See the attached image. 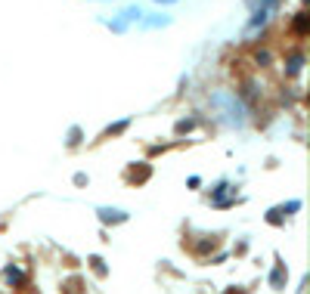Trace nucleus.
<instances>
[{"mask_svg":"<svg viewBox=\"0 0 310 294\" xmlns=\"http://www.w3.org/2000/svg\"><path fill=\"white\" fill-rule=\"evenodd\" d=\"M307 25H310L307 13H298V16H295V22H291V28H295V34H301V38L307 34Z\"/></svg>","mask_w":310,"mask_h":294,"instance_id":"obj_1","label":"nucleus"},{"mask_svg":"<svg viewBox=\"0 0 310 294\" xmlns=\"http://www.w3.org/2000/svg\"><path fill=\"white\" fill-rule=\"evenodd\" d=\"M301 62H304V56H301V50H295V56L288 59V71H298V68H301Z\"/></svg>","mask_w":310,"mask_h":294,"instance_id":"obj_2","label":"nucleus"},{"mask_svg":"<svg viewBox=\"0 0 310 294\" xmlns=\"http://www.w3.org/2000/svg\"><path fill=\"white\" fill-rule=\"evenodd\" d=\"M7 279H10L13 285H19V282H22V272H16V269H10V272H7Z\"/></svg>","mask_w":310,"mask_h":294,"instance_id":"obj_3","label":"nucleus"},{"mask_svg":"<svg viewBox=\"0 0 310 294\" xmlns=\"http://www.w3.org/2000/svg\"><path fill=\"white\" fill-rule=\"evenodd\" d=\"M161 4H174V0H161Z\"/></svg>","mask_w":310,"mask_h":294,"instance_id":"obj_4","label":"nucleus"}]
</instances>
